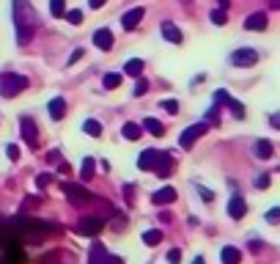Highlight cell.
Returning a JSON list of instances; mask_svg holds the SVG:
<instances>
[{
    "label": "cell",
    "instance_id": "cell-13",
    "mask_svg": "<svg viewBox=\"0 0 280 264\" xmlns=\"http://www.w3.org/2000/svg\"><path fill=\"white\" fill-rule=\"evenodd\" d=\"M47 110H49V118H52V121H61V118L66 116V102H63V97H55V99H49Z\"/></svg>",
    "mask_w": 280,
    "mask_h": 264
},
{
    "label": "cell",
    "instance_id": "cell-6",
    "mask_svg": "<svg viewBox=\"0 0 280 264\" xmlns=\"http://www.w3.org/2000/svg\"><path fill=\"white\" fill-rule=\"evenodd\" d=\"M206 130H209V124H206V121L187 127V130L182 132V138H179V146H182V149H192V143H195V140L201 138V135H203Z\"/></svg>",
    "mask_w": 280,
    "mask_h": 264
},
{
    "label": "cell",
    "instance_id": "cell-7",
    "mask_svg": "<svg viewBox=\"0 0 280 264\" xmlns=\"http://www.w3.org/2000/svg\"><path fill=\"white\" fill-rule=\"evenodd\" d=\"M20 130H22V138H25V143H28V146H36V143H39V135H36V132H39V127H36V121L30 116H22L20 118Z\"/></svg>",
    "mask_w": 280,
    "mask_h": 264
},
{
    "label": "cell",
    "instance_id": "cell-23",
    "mask_svg": "<svg viewBox=\"0 0 280 264\" xmlns=\"http://www.w3.org/2000/svg\"><path fill=\"white\" fill-rule=\"evenodd\" d=\"M83 132H85V135H91V138H99V135H102V124H99L96 118H85V121H83Z\"/></svg>",
    "mask_w": 280,
    "mask_h": 264
},
{
    "label": "cell",
    "instance_id": "cell-20",
    "mask_svg": "<svg viewBox=\"0 0 280 264\" xmlns=\"http://www.w3.org/2000/svg\"><path fill=\"white\" fill-rule=\"evenodd\" d=\"M143 130L151 132L154 138H162V135H165V127H162V121H157V118H151V116H148L146 121H143Z\"/></svg>",
    "mask_w": 280,
    "mask_h": 264
},
{
    "label": "cell",
    "instance_id": "cell-1",
    "mask_svg": "<svg viewBox=\"0 0 280 264\" xmlns=\"http://www.w3.org/2000/svg\"><path fill=\"white\" fill-rule=\"evenodd\" d=\"M39 14L28 0H14V28H17V44H30L36 30H39Z\"/></svg>",
    "mask_w": 280,
    "mask_h": 264
},
{
    "label": "cell",
    "instance_id": "cell-8",
    "mask_svg": "<svg viewBox=\"0 0 280 264\" xmlns=\"http://www.w3.org/2000/svg\"><path fill=\"white\" fill-rule=\"evenodd\" d=\"M143 17H146V8H129V11H126L124 17H121V25H124L126 30H135L140 25V20H143Z\"/></svg>",
    "mask_w": 280,
    "mask_h": 264
},
{
    "label": "cell",
    "instance_id": "cell-38",
    "mask_svg": "<svg viewBox=\"0 0 280 264\" xmlns=\"http://www.w3.org/2000/svg\"><path fill=\"white\" fill-rule=\"evenodd\" d=\"M47 162H61V152H58V149H52V152L47 154Z\"/></svg>",
    "mask_w": 280,
    "mask_h": 264
},
{
    "label": "cell",
    "instance_id": "cell-10",
    "mask_svg": "<svg viewBox=\"0 0 280 264\" xmlns=\"http://www.w3.org/2000/svg\"><path fill=\"white\" fill-rule=\"evenodd\" d=\"M228 215L233 217V220H242V217L247 215V204L242 195H233L231 201H228Z\"/></svg>",
    "mask_w": 280,
    "mask_h": 264
},
{
    "label": "cell",
    "instance_id": "cell-40",
    "mask_svg": "<svg viewBox=\"0 0 280 264\" xmlns=\"http://www.w3.org/2000/svg\"><path fill=\"white\" fill-rule=\"evenodd\" d=\"M269 124H272V127H278V130H280V113H272V116H269Z\"/></svg>",
    "mask_w": 280,
    "mask_h": 264
},
{
    "label": "cell",
    "instance_id": "cell-24",
    "mask_svg": "<svg viewBox=\"0 0 280 264\" xmlns=\"http://www.w3.org/2000/svg\"><path fill=\"white\" fill-rule=\"evenodd\" d=\"M121 132H124L126 140H138L140 135H143V127H138V124H124V130H121Z\"/></svg>",
    "mask_w": 280,
    "mask_h": 264
},
{
    "label": "cell",
    "instance_id": "cell-43",
    "mask_svg": "<svg viewBox=\"0 0 280 264\" xmlns=\"http://www.w3.org/2000/svg\"><path fill=\"white\" fill-rule=\"evenodd\" d=\"M36 182H39V187H47V185H49V179H47V176H39Z\"/></svg>",
    "mask_w": 280,
    "mask_h": 264
},
{
    "label": "cell",
    "instance_id": "cell-22",
    "mask_svg": "<svg viewBox=\"0 0 280 264\" xmlns=\"http://www.w3.org/2000/svg\"><path fill=\"white\" fill-rule=\"evenodd\" d=\"M143 66H146V63L140 61V58H129V61L124 63V72L126 75H132V77H140L143 75Z\"/></svg>",
    "mask_w": 280,
    "mask_h": 264
},
{
    "label": "cell",
    "instance_id": "cell-37",
    "mask_svg": "<svg viewBox=\"0 0 280 264\" xmlns=\"http://www.w3.org/2000/svg\"><path fill=\"white\" fill-rule=\"evenodd\" d=\"M198 193L203 195V201H206V204H209L211 198H214V193H211V190H206V187H198Z\"/></svg>",
    "mask_w": 280,
    "mask_h": 264
},
{
    "label": "cell",
    "instance_id": "cell-4",
    "mask_svg": "<svg viewBox=\"0 0 280 264\" xmlns=\"http://www.w3.org/2000/svg\"><path fill=\"white\" fill-rule=\"evenodd\" d=\"M107 223L102 220V217L99 215H83L77 220V226H74V229H77V234H85V237H96L99 231L105 229Z\"/></svg>",
    "mask_w": 280,
    "mask_h": 264
},
{
    "label": "cell",
    "instance_id": "cell-31",
    "mask_svg": "<svg viewBox=\"0 0 280 264\" xmlns=\"http://www.w3.org/2000/svg\"><path fill=\"white\" fill-rule=\"evenodd\" d=\"M225 20H228V17H225V11H220V8H214V11H211V22H214V25H225Z\"/></svg>",
    "mask_w": 280,
    "mask_h": 264
},
{
    "label": "cell",
    "instance_id": "cell-33",
    "mask_svg": "<svg viewBox=\"0 0 280 264\" xmlns=\"http://www.w3.org/2000/svg\"><path fill=\"white\" fill-rule=\"evenodd\" d=\"M146 91H148V83H146V80H143V77H140L138 83H135V97H143Z\"/></svg>",
    "mask_w": 280,
    "mask_h": 264
},
{
    "label": "cell",
    "instance_id": "cell-36",
    "mask_svg": "<svg viewBox=\"0 0 280 264\" xmlns=\"http://www.w3.org/2000/svg\"><path fill=\"white\" fill-rule=\"evenodd\" d=\"M6 154H8V160H11V162L20 160V149H17V146H8V149H6Z\"/></svg>",
    "mask_w": 280,
    "mask_h": 264
},
{
    "label": "cell",
    "instance_id": "cell-28",
    "mask_svg": "<svg viewBox=\"0 0 280 264\" xmlns=\"http://www.w3.org/2000/svg\"><path fill=\"white\" fill-rule=\"evenodd\" d=\"M102 83H105V88H118V85H121V75L110 72V75H105V80H102Z\"/></svg>",
    "mask_w": 280,
    "mask_h": 264
},
{
    "label": "cell",
    "instance_id": "cell-39",
    "mask_svg": "<svg viewBox=\"0 0 280 264\" xmlns=\"http://www.w3.org/2000/svg\"><path fill=\"white\" fill-rule=\"evenodd\" d=\"M80 58H83V50H74V53L69 55V63H77Z\"/></svg>",
    "mask_w": 280,
    "mask_h": 264
},
{
    "label": "cell",
    "instance_id": "cell-14",
    "mask_svg": "<svg viewBox=\"0 0 280 264\" xmlns=\"http://www.w3.org/2000/svg\"><path fill=\"white\" fill-rule=\"evenodd\" d=\"M107 262V248L102 242H93L88 250V264H105Z\"/></svg>",
    "mask_w": 280,
    "mask_h": 264
},
{
    "label": "cell",
    "instance_id": "cell-21",
    "mask_svg": "<svg viewBox=\"0 0 280 264\" xmlns=\"http://www.w3.org/2000/svg\"><path fill=\"white\" fill-rule=\"evenodd\" d=\"M93 171H96V160H93V157H85L83 165H80V179L83 182L93 179Z\"/></svg>",
    "mask_w": 280,
    "mask_h": 264
},
{
    "label": "cell",
    "instance_id": "cell-18",
    "mask_svg": "<svg viewBox=\"0 0 280 264\" xmlns=\"http://www.w3.org/2000/svg\"><path fill=\"white\" fill-rule=\"evenodd\" d=\"M253 152H256V157H258V160H269V157L275 154V149H272V143H269V140H256Z\"/></svg>",
    "mask_w": 280,
    "mask_h": 264
},
{
    "label": "cell",
    "instance_id": "cell-41",
    "mask_svg": "<svg viewBox=\"0 0 280 264\" xmlns=\"http://www.w3.org/2000/svg\"><path fill=\"white\" fill-rule=\"evenodd\" d=\"M105 3H107V0H88V6H91V8H102Z\"/></svg>",
    "mask_w": 280,
    "mask_h": 264
},
{
    "label": "cell",
    "instance_id": "cell-35",
    "mask_svg": "<svg viewBox=\"0 0 280 264\" xmlns=\"http://www.w3.org/2000/svg\"><path fill=\"white\" fill-rule=\"evenodd\" d=\"M256 187H258V190H266V187H269V176L261 174L258 179H256Z\"/></svg>",
    "mask_w": 280,
    "mask_h": 264
},
{
    "label": "cell",
    "instance_id": "cell-25",
    "mask_svg": "<svg viewBox=\"0 0 280 264\" xmlns=\"http://www.w3.org/2000/svg\"><path fill=\"white\" fill-rule=\"evenodd\" d=\"M143 242H146L148 248H151V245H160V242H162V231H160V229L146 231V234H143Z\"/></svg>",
    "mask_w": 280,
    "mask_h": 264
},
{
    "label": "cell",
    "instance_id": "cell-12",
    "mask_svg": "<svg viewBox=\"0 0 280 264\" xmlns=\"http://www.w3.org/2000/svg\"><path fill=\"white\" fill-rule=\"evenodd\" d=\"M176 198H179V193H176L173 187H162V190H157V193L151 195V204H157V207H165V204H173Z\"/></svg>",
    "mask_w": 280,
    "mask_h": 264
},
{
    "label": "cell",
    "instance_id": "cell-42",
    "mask_svg": "<svg viewBox=\"0 0 280 264\" xmlns=\"http://www.w3.org/2000/svg\"><path fill=\"white\" fill-rule=\"evenodd\" d=\"M105 264H124V259H121V256H107Z\"/></svg>",
    "mask_w": 280,
    "mask_h": 264
},
{
    "label": "cell",
    "instance_id": "cell-5",
    "mask_svg": "<svg viewBox=\"0 0 280 264\" xmlns=\"http://www.w3.org/2000/svg\"><path fill=\"white\" fill-rule=\"evenodd\" d=\"M231 63L233 66H239V69H247V66H256L258 63V53L250 47H239L236 53L231 55Z\"/></svg>",
    "mask_w": 280,
    "mask_h": 264
},
{
    "label": "cell",
    "instance_id": "cell-11",
    "mask_svg": "<svg viewBox=\"0 0 280 264\" xmlns=\"http://www.w3.org/2000/svg\"><path fill=\"white\" fill-rule=\"evenodd\" d=\"M170 165H173V154L160 152V157H157V165H154V174L160 176V179H165V176L170 174Z\"/></svg>",
    "mask_w": 280,
    "mask_h": 264
},
{
    "label": "cell",
    "instance_id": "cell-27",
    "mask_svg": "<svg viewBox=\"0 0 280 264\" xmlns=\"http://www.w3.org/2000/svg\"><path fill=\"white\" fill-rule=\"evenodd\" d=\"M225 105L231 107V113H233L236 118H245V105H242V102H236V99H228Z\"/></svg>",
    "mask_w": 280,
    "mask_h": 264
},
{
    "label": "cell",
    "instance_id": "cell-17",
    "mask_svg": "<svg viewBox=\"0 0 280 264\" xmlns=\"http://www.w3.org/2000/svg\"><path fill=\"white\" fill-rule=\"evenodd\" d=\"M220 259H223V264H239L242 262V253H239V248H233V245H225V248L220 250Z\"/></svg>",
    "mask_w": 280,
    "mask_h": 264
},
{
    "label": "cell",
    "instance_id": "cell-26",
    "mask_svg": "<svg viewBox=\"0 0 280 264\" xmlns=\"http://www.w3.org/2000/svg\"><path fill=\"white\" fill-rule=\"evenodd\" d=\"M49 14H52V17H63V14H66V3H63V0H49Z\"/></svg>",
    "mask_w": 280,
    "mask_h": 264
},
{
    "label": "cell",
    "instance_id": "cell-15",
    "mask_svg": "<svg viewBox=\"0 0 280 264\" xmlns=\"http://www.w3.org/2000/svg\"><path fill=\"white\" fill-rule=\"evenodd\" d=\"M162 36H165V39H168L170 44H182V30L176 28L173 22H162Z\"/></svg>",
    "mask_w": 280,
    "mask_h": 264
},
{
    "label": "cell",
    "instance_id": "cell-16",
    "mask_svg": "<svg viewBox=\"0 0 280 264\" xmlns=\"http://www.w3.org/2000/svg\"><path fill=\"white\" fill-rule=\"evenodd\" d=\"M93 44H96L99 50H110L113 47V33L107 28H99L96 33H93Z\"/></svg>",
    "mask_w": 280,
    "mask_h": 264
},
{
    "label": "cell",
    "instance_id": "cell-19",
    "mask_svg": "<svg viewBox=\"0 0 280 264\" xmlns=\"http://www.w3.org/2000/svg\"><path fill=\"white\" fill-rule=\"evenodd\" d=\"M245 28L247 30H266V14H261V11L258 14H250L245 20Z\"/></svg>",
    "mask_w": 280,
    "mask_h": 264
},
{
    "label": "cell",
    "instance_id": "cell-29",
    "mask_svg": "<svg viewBox=\"0 0 280 264\" xmlns=\"http://www.w3.org/2000/svg\"><path fill=\"white\" fill-rule=\"evenodd\" d=\"M66 22H71V25H80V22H83V11H80V8H71V11H66Z\"/></svg>",
    "mask_w": 280,
    "mask_h": 264
},
{
    "label": "cell",
    "instance_id": "cell-9",
    "mask_svg": "<svg viewBox=\"0 0 280 264\" xmlns=\"http://www.w3.org/2000/svg\"><path fill=\"white\" fill-rule=\"evenodd\" d=\"M157 157H160V152H157V149H146V152H140V157H138V168H140V171H154Z\"/></svg>",
    "mask_w": 280,
    "mask_h": 264
},
{
    "label": "cell",
    "instance_id": "cell-32",
    "mask_svg": "<svg viewBox=\"0 0 280 264\" xmlns=\"http://www.w3.org/2000/svg\"><path fill=\"white\" fill-rule=\"evenodd\" d=\"M162 107H165L170 116H176V113H179V102H176V99H165V102H162Z\"/></svg>",
    "mask_w": 280,
    "mask_h": 264
},
{
    "label": "cell",
    "instance_id": "cell-30",
    "mask_svg": "<svg viewBox=\"0 0 280 264\" xmlns=\"http://www.w3.org/2000/svg\"><path fill=\"white\" fill-rule=\"evenodd\" d=\"M266 223H272V226H278V223H280V207H272L269 212H266Z\"/></svg>",
    "mask_w": 280,
    "mask_h": 264
},
{
    "label": "cell",
    "instance_id": "cell-46",
    "mask_svg": "<svg viewBox=\"0 0 280 264\" xmlns=\"http://www.w3.org/2000/svg\"><path fill=\"white\" fill-rule=\"evenodd\" d=\"M192 264H203V256H195V259H192Z\"/></svg>",
    "mask_w": 280,
    "mask_h": 264
},
{
    "label": "cell",
    "instance_id": "cell-44",
    "mask_svg": "<svg viewBox=\"0 0 280 264\" xmlns=\"http://www.w3.org/2000/svg\"><path fill=\"white\" fill-rule=\"evenodd\" d=\"M217 3H220V11H225V8L231 6V0H217Z\"/></svg>",
    "mask_w": 280,
    "mask_h": 264
},
{
    "label": "cell",
    "instance_id": "cell-2",
    "mask_svg": "<svg viewBox=\"0 0 280 264\" xmlns=\"http://www.w3.org/2000/svg\"><path fill=\"white\" fill-rule=\"evenodd\" d=\"M28 88V77L22 75H14V72H3L0 75V97H17V94H22V91Z\"/></svg>",
    "mask_w": 280,
    "mask_h": 264
},
{
    "label": "cell",
    "instance_id": "cell-34",
    "mask_svg": "<svg viewBox=\"0 0 280 264\" xmlns=\"http://www.w3.org/2000/svg\"><path fill=\"white\" fill-rule=\"evenodd\" d=\"M168 262H170V264H179V262H182V250L173 248V250L168 253Z\"/></svg>",
    "mask_w": 280,
    "mask_h": 264
},
{
    "label": "cell",
    "instance_id": "cell-3",
    "mask_svg": "<svg viewBox=\"0 0 280 264\" xmlns=\"http://www.w3.org/2000/svg\"><path fill=\"white\" fill-rule=\"evenodd\" d=\"M61 190H63L66 195H69V201L74 204V207H80V204H93V201H96V195L88 193V190H85L83 185H74V182H63Z\"/></svg>",
    "mask_w": 280,
    "mask_h": 264
},
{
    "label": "cell",
    "instance_id": "cell-45",
    "mask_svg": "<svg viewBox=\"0 0 280 264\" xmlns=\"http://www.w3.org/2000/svg\"><path fill=\"white\" fill-rule=\"evenodd\" d=\"M269 6H272V8H280V0H269Z\"/></svg>",
    "mask_w": 280,
    "mask_h": 264
}]
</instances>
